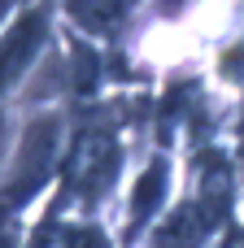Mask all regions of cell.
<instances>
[{"label":"cell","mask_w":244,"mask_h":248,"mask_svg":"<svg viewBox=\"0 0 244 248\" xmlns=\"http://www.w3.org/2000/svg\"><path fill=\"white\" fill-rule=\"evenodd\" d=\"M39 35H44V13H31V17H22V22L0 39V87L26 65V57L35 52Z\"/></svg>","instance_id":"1"},{"label":"cell","mask_w":244,"mask_h":248,"mask_svg":"<svg viewBox=\"0 0 244 248\" xmlns=\"http://www.w3.org/2000/svg\"><path fill=\"white\" fill-rule=\"evenodd\" d=\"M70 9H74V17H79L87 31H109V26L122 17L127 0H70Z\"/></svg>","instance_id":"2"},{"label":"cell","mask_w":244,"mask_h":248,"mask_svg":"<svg viewBox=\"0 0 244 248\" xmlns=\"http://www.w3.org/2000/svg\"><path fill=\"white\" fill-rule=\"evenodd\" d=\"M162 192H166V166L157 161V166H153V170H144V179L135 183V196H131V201H135V222H140V218H148V214L157 209Z\"/></svg>","instance_id":"3"},{"label":"cell","mask_w":244,"mask_h":248,"mask_svg":"<svg viewBox=\"0 0 244 248\" xmlns=\"http://www.w3.org/2000/svg\"><path fill=\"white\" fill-rule=\"evenodd\" d=\"M96 70H100V65H96V57H92L87 48H79V52H74V87H79V92H87V87L96 83Z\"/></svg>","instance_id":"4"}]
</instances>
